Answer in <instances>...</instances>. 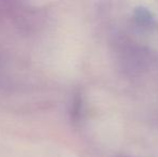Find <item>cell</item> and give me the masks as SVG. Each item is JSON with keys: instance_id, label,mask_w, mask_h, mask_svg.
<instances>
[{"instance_id": "obj_1", "label": "cell", "mask_w": 158, "mask_h": 157, "mask_svg": "<svg viewBox=\"0 0 158 157\" xmlns=\"http://www.w3.org/2000/svg\"><path fill=\"white\" fill-rule=\"evenodd\" d=\"M137 17L141 22H145V23H150L152 17L150 16V12L148 10H144L142 8H139L137 11Z\"/></svg>"}]
</instances>
